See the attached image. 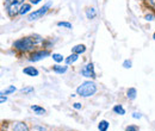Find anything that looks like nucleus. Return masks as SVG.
<instances>
[{"label":"nucleus","instance_id":"23","mask_svg":"<svg viewBox=\"0 0 155 131\" xmlns=\"http://www.w3.org/2000/svg\"><path fill=\"white\" fill-rule=\"evenodd\" d=\"M21 92H23V93H31V92H34V88H32V87L23 88V90H21Z\"/></svg>","mask_w":155,"mask_h":131},{"label":"nucleus","instance_id":"1","mask_svg":"<svg viewBox=\"0 0 155 131\" xmlns=\"http://www.w3.org/2000/svg\"><path fill=\"white\" fill-rule=\"evenodd\" d=\"M96 92H97V87H96V84L92 82V81H85V82H82L77 88L78 95L84 97V98L91 97V95H93Z\"/></svg>","mask_w":155,"mask_h":131},{"label":"nucleus","instance_id":"4","mask_svg":"<svg viewBox=\"0 0 155 131\" xmlns=\"http://www.w3.org/2000/svg\"><path fill=\"white\" fill-rule=\"evenodd\" d=\"M50 5H51V2H49V4L44 5V6H43V7H41L39 10L35 11V12H32V13H30V15H29V17H28V20L32 21V20H37V19L42 18V17L48 12V10H49Z\"/></svg>","mask_w":155,"mask_h":131},{"label":"nucleus","instance_id":"11","mask_svg":"<svg viewBox=\"0 0 155 131\" xmlns=\"http://www.w3.org/2000/svg\"><path fill=\"white\" fill-rule=\"evenodd\" d=\"M96 16H97V11H96L94 7H91V8H88L86 11V17H87V19H93Z\"/></svg>","mask_w":155,"mask_h":131},{"label":"nucleus","instance_id":"14","mask_svg":"<svg viewBox=\"0 0 155 131\" xmlns=\"http://www.w3.org/2000/svg\"><path fill=\"white\" fill-rule=\"evenodd\" d=\"M98 129H99V131H107V129H109V123L106 120H100V123L98 125Z\"/></svg>","mask_w":155,"mask_h":131},{"label":"nucleus","instance_id":"12","mask_svg":"<svg viewBox=\"0 0 155 131\" xmlns=\"http://www.w3.org/2000/svg\"><path fill=\"white\" fill-rule=\"evenodd\" d=\"M31 110L36 113V114H38V116H42V114L45 113V110L43 107H41V106H37V105H32L31 106Z\"/></svg>","mask_w":155,"mask_h":131},{"label":"nucleus","instance_id":"9","mask_svg":"<svg viewBox=\"0 0 155 131\" xmlns=\"http://www.w3.org/2000/svg\"><path fill=\"white\" fill-rule=\"evenodd\" d=\"M72 50H73L74 54H78V55H79V54H82V53L86 51V47H85L84 44H78V45H75Z\"/></svg>","mask_w":155,"mask_h":131},{"label":"nucleus","instance_id":"18","mask_svg":"<svg viewBox=\"0 0 155 131\" xmlns=\"http://www.w3.org/2000/svg\"><path fill=\"white\" fill-rule=\"evenodd\" d=\"M58 26H62V28H66V29H72V24L68 23V21H58Z\"/></svg>","mask_w":155,"mask_h":131},{"label":"nucleus","instance_id":"13","mask_svg":"<svg viewBox=\"0 0 155 131\" xmlns=\"http://www.w3.org/2000/svg\"><path fill=\"white\" fill-rule=\"evenodd\" d=\"M53 69H54V72H56V73H58V74H63V73H66V72H67V67L58 66V64L53 66Z\"/></svg>","mask_w":155,"mask_h":131},{"label":"nucleus","instance_id":"26","mask_svg":"<svg viewBox=\"0 0 155 131\" xmlns=\"http://www.w3.org/2000/svg\"><path fill=\"white\" fill-rule=\"evenodd\" d=\"M73 106H74V109H77V110H80V109H81V104H79V103H75Z\"/></svg>","mask_w":155,"mask_h":131},{"label":"nucleus","instance_id":"10","mask_svg":"<svg viewBox=\"0 0 155 131\" xmlns=\"http://www.w3.org/2000/svg\"><path fill=\"white\" fill-rule=\"evenodd\" d=\"M30 10H31V5H30V4H23V5L20 6L19 15L24 16V15H26V13H28Z\"/></svg>","mask_w":155,"mask_h":131},{"label":"nucleus","instance_id":"27","mask_svg":"<svg viewBox=\"0 0 155 131\" xmlns=\"http://www.w3.org/2000/svg\"><path fill=\"white\" fill-rule=\"evenodd\" d=\"M42 0H30V2L32 4V5H37V4H39Z\"/></svg>","mask_w":155,"mask_h":131},{"label":"nucleus","instance_id":"24","mask_svg":"<svg viewBox=\"0 0 155 131\" xmlns=\"http://www.w3.org/2000/svg\"><path fill=\"white\" fill-rule=\"evenodd\" d=\"M153 19H154V15H152V13H149V15L146 16V20H148V21H152Z\"/></svg>","mask_w":155,"mask_h":131},{"label":"nucleus","instance_id":"28","mask_svg":"<svg viewBox=\"0 0 155 131\" xmlns=\"http://www.w3.org/2000/svg\"><path fill=\"white\" fill-rule=\"evenodd\" d=\"M6 100H7V98H6L5 95H2V94H1V99H0V101H1V104H2L4 101H6Z\"/></svg>","mask_w":155,"mask_h":131},{"label":"nucleus","instance_id":"2","mask_svg":"<svg viewBox=\"0 0 155 131\" xmlns=\"http://www.w3.org/2000/svg\"><path fill=\"white\" fill-rule=\"evenodd\" d=\"M36 42H41V41H36L34 37H24L16 41L13 47L19 51H28V50L32 49V47L36 44Z\"/></svg>","mask_w":155,"mask_h":131},{"label":"nucleus","instance_id":"19","mask_svg":"<svg viewBox=\"0 0 155 131\" xmlns=\"http://www.w3.org/2000/svg\"><path fill=\"white\" fill-rule=\"evenodd\" d=\"M15 91H16V87H15V86H10V87H7L1 94H2V95H7V94H10V93H13Z\"/></svg>","mask_w":155,"mask_h":131},{"label":"nucleus","instance_id":"6","mask_svg":"<svg viewBox=\"0 0 155 131\" xmlns=\"http://www.w3.org/2000/svg\"><path fill=\"white\" fill-rule=\"evenodd\" d=\"M50 55V53L48 51V50H39V51H35L31 57H30V61H32V62H37V61H41V60H43V58H45V57H48Z\"/></svg>","mask_w":155,"mask_h":131},{"label":"nucleus","instance_id":"17","mask_svg":"<svg viewBox=\"0 0 155 131\" xmlns=\"http://www.w3.org/2000/svg\"><path fill=\"white\" fill-rule=\"evenodd\" d=\"M78 58H79V57H78V54H73V55H71V56L66 60V62H67V64H71V63H74Z\"/></svg>","mask_w":155,"mask_h":131},{"label":"nucleus","instance_id":"3","mask_svg":"<svg viewBox=\"0 0 155 131\" xmlns=\"http://www.w3.org/2000/svg\"><path fill=\"white\" fill-rule=\"evenodd\" d=\"M24 4V0H5V7L10 17H15L19 13V5Z\"/></svg>","mask_w":155,"mask_h":131},{"label":"nucleus","instance_id":"15","mask_svg":"<svg viewBox=\"0 0 155 131\" xmlns=\"http://www.w3.org/2000/svg\"><path fill=\"white\" fill-rule=\"evenodd\" d=\"M136 94H137V92H136L135 88H129L128 92H127V97H128V99L134 100V99L136 98Z\"/></svg>","mask_w":155,"mask_h":131},{"label":"nucleus","instance_id":"21","mask_svg":"<svg viewBox=\"0 0 155 131\" xmlns=\"http://www.w3.org/2000/svg\"><path fill=\"white\" fill-rule=\"evenodd\" d=\"M131 66H133V63H131V61H129V60H125L124 62H123V67L124 68H131Z\"/></svg>","mask_w":155,"mask_h":131},{"label":"nucleus","instance_id":"20","mask_svg":"<svg viewBox=\"0 0 155 131\" xmlns=\"http://www.w3.org/2000/svg\"><path fill=\"white\" fill-rule=\"evenodd\" d=\"M53 58H54V61L58 62V63H60V62L63 61V56L60 55V54H53Z\"/></svg>","mask_w":155,"mask_h":131},{"label":"nucleus","instance_id":"29","mask_svg":"<svg viewBox=\"0 0 155 131\" xmlns=\"http://www.w3.org/2000/svg\"><path fill=\"white\" fill-rule=\"evenodd\" d=\"M154 39H155V34H154Z\"/></svg>","mask_w":155,"mask_h":131},{"label":"nucleus","instance_id":"16","mask_svg":"<svg viewBox=\"0 0 155 131\" xmlns=\"http://www.w3.org/2000/svg\"><path fill=\"white\" fill-rule=\"evenodd\" d=\"M114 112H116L117 114H120V116H124L125 114V110H124V107L122 105H116L114 107Z\"/></svg>","mask_w":155,"mask_h":131},{"label":"nucleus","instance_id":"5","mask_svg":"<svg viewBox=\"0 0 155 131\" xmlns=\"http://www.w3.org/2000/svg\"><path fill=\"white\" fill-rule=\"evenodd\" d=\"M81 74L85 77H96V73H94V66L93 63H87L82 69H81Z\"/></svg>","mask_w":155,"mask_h":131},{"label":"nucleus","instance_id":"8","mask_svg":"<svg viewBox=\"0 0 155 131\" xmlns=\"http://www.w3.org/2000/svg\"><path fill=\"white\" fill-rule=\"evenodd\" d=\"M13 131H29V128L24 123H16L13 125Z\"/></svg>","mask_w":155,"mask_h":131},{"label":"nucleus","instance_id":"22","mask_svg":"<svg viewBox=\"0 0 155 131\" xmlns=\"http://www.w3.org/2000/svg\"><path fill=\"white\" fill-rule=\"evenodd\" d=\"M125 131H140V130H138V128L136 125H129V126H127Z\"/></svg>","mask_w":155,"mask_h":131},{"label":"nucleus","instance_id":"25","mask_svg":"<svg viewBox=\"0 0 155 131\" xmlns=\"http://www.w3.org/2000/svg\"><path fill=\"white\" fill-rule=\"evenodd\" d=\"M133 118H135V119H140V118H142V114H141V113L134 112L133 113Z\"/></svg>","mask_w":155,"mask_h":131},{"label":"nucleus","instance_id":"7","mask_svg":"<svg viewBox=\"0 0 155 131\" xmlns=\"http://www.w3.org/2000/svg\"><path fill=\"white\" fill-rule=\"evenodd\" d=\"M23 73L29 76H37L38 75V70L35 68V67H26L23 69Z\"/></svg>","mask_w":155,"mask_h":131}]
</instances>
